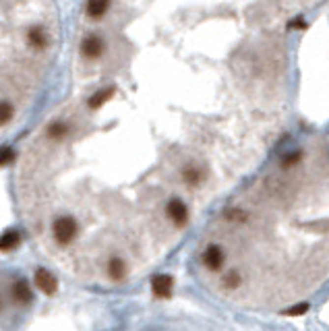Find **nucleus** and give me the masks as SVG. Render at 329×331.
<instances>
[{"label":"nucleus","mask_w":329,"mask_h":331,"mask_svg":"<svg viewBox=\"0 0 329 331\" xmlns=\"http://www.w3.org/2000/svg\"><path fill=\"white\" fill-rule=\"evenodd\" d=\"M172 277L170 275H155L151 279V288H153V294L157 298H170L172 294Z\"/></svg>","instance_id":"nucleus-1"},{"label":"nucleus","mask_w":329,"mask_h":331,"mask_svg":"<svg viewBox=\"0 0 329 331\" xmlns=\"http://www.w3.org/2000/svg\"><path fill=\"white\" fill-rule=\"evenodd\" d=\"M168 215H170V219L176 226H182L186 222V217H188L186 205L180 201V199H172V201L168 203Z\"/></svg>","instance_id":"nucleus-2"},{"label":"nucleus","mask_w":329,"mask_h":331,"mask_svg":"<svg viewBox=\"0 0 329 331\" xmlns=\"http://www.w3.org/2000/svg\"><path fill=\"white\" fill-rule=\"evenodd\" d=\"M203 261H205V265H207L209 269H213V271H217V269L222 267V263H224V253H222V248L215 246V244L207 246Z\"/></svg>","instance_id":"nucleus-3"},{"label":"nucleus","mask_w":329,"mask_h":331,"mask_svg":"<svg viewBox=\"0 0 329 331\" xmlns=\"http://www.w3.org/2000/svg\"><path fill=\"white\" fill-rule=\"evenodd\" d=\"M201 178H203L201 170H199V168H195V166L186 168L184 172H182V180H184L186 184H191V186H197L199 182H201Z\"/></svg>","instance_id":"nucleus-4"},{"label":"nucleus","mask_w":329,"mask_h":331,"mask_svg":"<svg viewBox=\"0 0 329 331\" xmlns=\"http://www.w3.org/2000/svg\"><path fill=\"white\" fill-rule=\"evenodd\" d=\"M306 310H308V304H306V302H302V304H296V306H292V308L284 310V313H286L288 317H298V315H304Z\"/></svg>","instance_id":"nucleus-5"},{"label":"nucleus","mask_w":329,"mask_h":331,"mask_svg":"<svg viewBox=\"0 0 329 331\" xmlns=\"http://www.w3.org/2000/svg\"><path fill=\"white\" fill-rule=\"evenodd\" d=\"M300 157H302V153H300V151H292V153L288 155V157L284 159V162H282V166H284V168H290V166H294L296 162H300Z\"/></svg>","instance_id":"nucleus-6"},{"label":"nucleus","mask_w":329,"mask_h":331,"mask_svg":"<svg viewBox=\"0 0 329 331\" xmlns=\"http://www.w3.org/2000/svg\"><path fill=\"white\" fill-rule=\"evenodd\" d=\"M238 284H240V275H238V273H228L226 275V279H224V286H228V288H236Z\"/></svg>","instance_id":"nucleus-7"}]
</instances>
